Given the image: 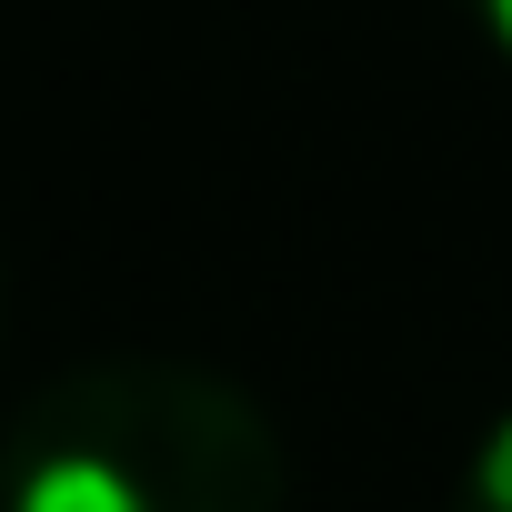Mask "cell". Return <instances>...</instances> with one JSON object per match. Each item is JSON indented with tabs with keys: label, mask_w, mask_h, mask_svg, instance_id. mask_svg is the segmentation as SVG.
Returning a JSON list of instances; mask_svg holds the SVG:
<instances>
[{
	"label": "cell",
	"mask_w": 512,
	"mask_h": 512,
	"mask_svg": "<svg viewBox=\"0 0 512 512\" xmlns=\"http://www.w3.org/2000/svg\"><path fill=\"white\" fill-rule=\"evenodd\" d=\"M0 512H282V442L231 372L81 362L0 432Z\"/></svg>",
	"instance_id": "1"
},
{
	"label": "cell",
	"mask_w": 512,
	"mask_h": 512,
	"mask_svg": "<svg viewBox=\"0 0 512 512\" xmlns=\"http://www.w3.org/2000/svg\"><path fill=\"white\" fill-rule=\"evenodd\" d=\"M452 512H512V412L482 422V442L452 472Z\"/></svg>",
	"instance_id": "2"
},
{
	"label": "cell",
	"mask_w": 512,
	"mask_h": 512,
	"mask_svg": "<svg viewBox=\"0 0 512 512\" xmlns=\"http://www.w3.org/2000/svg\"><path fill=\"white\" fill-rule=\"evenodd\" d=\"M462 11H472V21H482V41L512 61V0H462Z\"/></svg>",
	"instance_id": "3"
}]
</instances>
